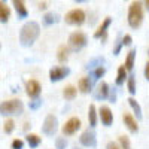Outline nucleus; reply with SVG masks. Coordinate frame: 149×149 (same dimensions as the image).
<instances>
[{
    "mask_svg": "<svg viewBox=\"0 0 149 149\" xmlns=\"http://www.w3.org/2000/svg\"><path fill=\"white\" fill-rule=\"evenodd\" d=\"M58 130V119L54 115H48L43 121V125H42V133L46 136H54Z\"/></svg>",
    "mask_w": 149,
    "mask_h": 149,
    "instance_id": "obj_8",
    "label": "nucleus"
},
{
    "mask_svg": "<svg viewBox=\"0 0 149 149\" xmlns=\"http://www.w3.org/2000/svg\"><path fill=\"white\" fill-rule=\"evenodd\" d=\"M106 149H122L118 143H115V142H109L107 145H106Z\"/></svg>",
    "mask_w": 149,
    "mask_h": 149,
    "instance_id": "obj_37",
    "label": "nucleus"
},
{
    "mask_svg": "<svg viewBox=\"0 0 149 149\" xmlns=\"http://www.w3.org/2000/svg\"><path fill=\"white\" fill-rule=\"evenodd\" d=\"M109 102H110V103H115V102H116V90H113V88H110Z\"/></svg>",
    "mask_w": 149,
    "mask_h": 149,
    "instance_id": "obj_36",
    "label": "nucleus"
},
{
    "mask_svg": "<svg viewBox=\"0 0 149 149\" xmlns=\"http://www.w3.org/2000/svg\"><path fill=\"white\" fill-rule=\"evenodd\" d=\"M122 122L124 125L128 128L130 133H137L139 131V122H137V118L131 113H122Z\"/></svg>",
    "mask_w": 149,
    "mask_h": 149,
    "instance_id": "obj_13",
    "label": "nucleus"
},
{
    "mask_svg": "<svg viewBox=\"0 0 149 149\" xmlns=\"http://www.w3.org/2000/svg\"><path fill=\"white\" fill-rule=\"evenodd\" d=\"M14 128H15V122H14V119H6L5 124H3V130H5V133H6V134H10L12 131H14Z\"/></svg>",
    "mask_w": 149,
    "mask_h": 149,
    "instance_id": "obj_30",
    "label": "nucleus"
},
{
    "mask_svg": "<svg viewBox=\"0 0 149 149\" xmlns=\"http://www.w3.org/2000/svg\"><path fill=\"white\" fill-rule=\"evenodd\" d=\"M40 34V26L36 21H29L19 31V42L22 46H31Z\"/></svg>",
    "mask_w": 149,
    "mask_h": 149,
    "instance_id": "obj_1",
    "label": "nucleus"
},
{
    "mask_svg": "<svg viewBox=\"0 0 149 149\" xmlns=\"http://www.w3.org/2000/svg\"><path fill=\"white\" fill-rule=\"evenodd\" d=\"M64 19H66V24H69V26H78L79 27L82 24H85L86 14L84 9H72L66 14Z\"/></svg>",
    "mask_w": 149,
    "mask_h": 149,
    "instance_id": "obj_5",
    "label": "nucleus"
},
{
    "mask_svg": "<svg viewBox=\"0 0 149 149\" xmlns=\"http://www.w3.org/2000/svg\"><path fill=\"white\" fill-rule=\"evenodd\" d=\"M94 88V82L90 76H84L78 81V91H81L82 94H88L91 93Z\"/></svg>",
    "mask_w": 149,
    "mask_h": 149,
    "instance_id": "obj_15",
    "label": "nucleus"
},
{
    "mask_svg": "<svg viewBox=\"0 0 149 149\" xmlns=\"http://www.w3.org/2000/svg\"><path fill=\"white\" fill-rule=\"evenodd\" d=\"M79 143L85 148H95L97 146V137H95V133L93 130H85L81 137H79Z\"/></svg>",
    "mask_w": 149,
    "mask_h": 149,
    "instance_id": "obj_10",
    "label": "nucleus"
},
{
    "mask_svg": "<svg viewBox=\"0 0 149 149\" xmlns=\"http://www.w3.org/2000/svg\"><path fill=\"white\" fill-rule=\"evenodd\" d=\"M145 18V9H143V3L139 2V0H134V2L128 6V26L131 29H139L143 22Z\"/></svg>",
    "mask_w": 149,
    "mask_h": 149,
    "instance_id": "obj_2",
    "label": "nucleus"
},
{
    "mask_svg": "<svg viewBox=\"0 0 149 149\" xmlns=\"http://www.w3.org/2000/svg\"><path fill=\"white\" fill-rule=\"evenodd\" d=\"M127 102H128L130 107H131V109H133V112H134V116L137 118V121H140V119L143 118V115H142V107H140V104L137 103V100H136L134 97H130Z\"/></svg>",
    "mask_w": 149,
    "mask_h": 149,
    "instance_id": "obj_20",
    "label": "nucleus"
},
{
    "mask_svg": "<svg viewBox=\"0 0 149 149\" xmlns=\"http://www.w3.org/2000/svg\"><path fill=\"white\" fill-rule=\"evenodd\" d=\"M70 74V69L67 66H55L49 70V79L51 82H60Z\"/></svg>",
    "mask_w": 149,
    "mask_h": 149,
    "instance_id": "obj_7",
    "label": "nucleus"
},
{
    "mask_svg": "<svg viewBox=\"0 0 149 149\" xmlns=\"http://www.w3.org/2000/svg\"><path fill=\"white\" fill-rule=\"evenodd\" d=\"M74 2H76V3H85L86 0H74Z\"/></svg>",
    "mask_w": 149,
    "mask_h": 149,
    "instance_id": "obj_40",
    "label": "nucleus"
},
{
    "mask_svg": "<svg viewBox=\"0 0 149 149\" xmlns=\"http://www.w3.org/2000/svg\"><path fill=\"white\" fill-rule=\"evenodd\" d=\"M94 93V98H97V100H106V98H109V94H110V86L109 84L106 82H102L98 84L95 86V90H93Z\"/></svg>",
    "mask_w": 149,
    "mask_h": 149,
    "instance_id": "obj_14",
    "label": "nucleus"
},
{
    "mask_svg": "<svg viewBox=\"0 0 149 149\" xmlns=\"http://www.w3.org/2000/svg\"><path fill=\"white\" fill-rule=\"evenodd\" d=\"M122 46H124L122 45V36H119L118 39H116V42H115V46H113V55H119Z\"/></svg>",
    "mask_w": 149,
    "mask_h": 149,
    "instance_id": "obj_33",
    "label": "nucleus"
},
{
    "mask_svg": "<svg viewBox=\"0 0 149 149\" xmlns=\"http://www.w3.org/2000/svg\"><path fill=\"white\" fill-rule=\"evenodd\" d=\"M125 85H127V90H128V93L131 95H134L136 93H137V84H136V76L134 74H128V79H127Z\"/></svg>",
    "mask_w": 149,
    "mask_h": 149,
    "instance_id": "obj_27",
    "label": "nucleus"
},
{
    "mask_svg": "<svg viewBox=\"0 0 149 149\" xmlns=\"http://www.w3.org/2000/svg\"><path fill=\"white\" fill-rule=\"evenodd\" d=\"M142 3H143V8L146 10H149V0H142Z\"/></svg>",
    "mask_w": 149,
    "mask_h": 149,
    "instance_id": "obj_39",
    "label": "nucleus"
},
{
    "mask_svg": "<svg viewBox=\"0 0 149 149\" xmlns=\"http://www.w3.org/2000/svg\"><path fill=\"white\" fill-rule=\"evenodd\" d=\"M134 61H136V49H130V51L127 52L125 61H124V66H125L128 73L134 69Z\"/></svg>",
    "mask_w": 149,
    "mask_h": 149,
    "instance_id": "obj_19",
    "label": "nucleus"
},
{
    "mask_svg": "<svg viewBox=\"0 0 149 149\" xmlns=\"http://www.w3.org/2000/svg\"><path fill=\"white\" fill-rule=\"evenodd\" d=\"M55 148L57 149H66L67 148V139L66 137H57L55 139Z\"/></svg>",
    "mask_w": 149,
    "mask_h": 149,
    "instance_id": "obj_32",
    "label": "nucleus"
},
{
    "mask_svg": "<svg viewBox=\"0 0 149 149\" xmlns=\"http://www.w3.org/2000/svg\"><path fill=\"white\" fill-rule=\"evenodd\" d=\"M98 119L102 121L104 127H110L113 124V113L109 106H100L98 107Z\"/></svg>",
    "mask_w": 149,
    "mask_h": 149,
    "instance_id": "obj_11",
    "label": "nucleus"
},
{
    "mask_svg": "<svg viewBox=\"0 0 149 149\" xmlns=\"http://www.w3.org/2000/svg\"><path fill=\"white\" fill-rule=\"evenodd\" d=\"M127 79H128V72H127V69H125V66H119L118 67V72H116V78H115V84H116V86H121V85H124L127 82Z\"/></svg>",
    "mask_w": 149,
    "mask_h": 149,
    "instance_id": "obj_17",
    "label": "nucleus"
},
{
    "mask_svg": "<svg viewBox=\"0 0 149 149\" xmlns=\"http://www.w3.org/2000/svg\"><path fill=\"white\" fill-rule=\"evenodd\" d=\"M88 122H90V127L91 128L97 127V122H98V109L94 104H90V109H88Z\"/></svg>",
    "mask_w": 149,
    "mask_h": 149,
    "instance_id": "obj_18",
    "label": "nucleus"
},
{
    "mask_svg": "<svg viewBox=\"0 0 149 149\" xmlns=\"http://www.w3.org/2000/svg\"><path fill=\"white\" fill-rule=\"evenodd\" d=\"M26 142L29 143V146H30V148H37V146H39V145L42 143V137H40V136H37V134L30 133V134H27Z\"/></svg>",
    "mask_w": 149,
    "mask_h": 149,
    "instance_id": "obj_26",
    "label": "nucleus"
},
{
    "mask_svg": "<svg viewBox=\"0 0 149 149\" xmlns=\"http://www.w3.org/2000/svg\"><path fill=\"white\" fill-rule=\"evenodd\" d=\"M76 95H78V88L73 86V85H67L63 90V97L66 98V100H74Z\"/></svg>",
    "mask_w": 149,
    "mask_h": 149,
    "instance_id": "obj_24",
    "label": "nucleus"
},
{
    "mask_svg": "<svg viewBox=\"0 0 149 149\" xmlns=\"http://www.w3.org/2000/svg\"><path fill=\"white\" fill-rule=\"evenodd\" d=\"M110 24H112V18L106 17L102 21L100 26H98V29L94 31V37H95V39H102V42H104L107 39V29L110 27Z\"/></svg>",
    "mask_w": 149,
    "mask_h": 149,
    "instance_id": "obj_12",
    "label": "nucleus"
},
{
    "mask_svg": "<svg viewBox=\"0 0 149 149\" xmlns=\"http://www.w3.org/2000/svg\"><path fill=\"white\" fill-rule=\"evenodd\" d=\"M42 21H43V26L49 27V26H52V24H57L60 21V17L57 14H54V12H48V14L43 15Z\"/></svg>",
    "mask_w": 149,
    "mask_h": 149,
    "instance_id": "obj_23",
    "label": "nucleus"
},
{
    "mask_svg": "<svg viewBox=\"0 0 149 149\" xmlns=\"http://www.w3.org/2000/svg\"><path fill=\"white\" fill-rule=\"evenodd\" d=\"M131 43H133V37L130 34H124L122 36V45L124 46H131Z\"/></svg>",
    "mask_w": 149,
    "mask_h": 149,
    "instance_id": "obj_35",
    "label": "nucleus"
},
{
    "mask_svg": "<svg viewBox=\"0 0 149 149\" xmlns=\"http://www.w3.org/2000/svg\"><path fill=\"white\" fill-rule=\"evenodd\" d=\"M82 127V122L79 118L76 116H72L70 119L66 121V124L63 125V128H61V131H63L64 136H73V134H76L78 130H81Z\"/></svg>",
    "mask_w": 149,
    "mask_h": 149,
    "instance_id": "obj_6",
    "label": "nucleus"
},
{
    "mask_svg": "<svg viewBox=\"0 0 149 149\" xmlns=\"http://www.w3.org/2000/svg\"><path fill=\"white\" fill-rule=\"evenodd\" d=\"M10 148H12V149H22V148H24V140H21V139H15V140H12Z\"/></svg>",
    "mask_w": 149,
    "mask_h": 149,
    "instance_id": "obj_34",
    "label": "nucleus"
},
{
    "mask_svg": "<svg viewBox=\"0 0 149 149\" xmlns=\"http://www.w3.org/2000/svg\"><path fill=\"white\" fill-rule=\"evenodd\" d=\"M73 149H81V148H78V146H74V148H73Z\"/></svg>",
    "mask_w": 149,
    "mask_h": 149,
    "instance_id": "obj_41",
    "label": "nucleus"
},
{
    "mask_svg": "<svg viewBox=\"0 0 149 149\" xmlns=\"http://www.w3.org/2000/svg\"><path fill=\"white\" fill-rule=\"evenodd\" d=\"M104 64V58L103 57H97V58H93L90 63H88V66H86V69L88 70H94V69H97V67H100V66H103Z\"/></svg>",
    "mask_w": 149,
    "mask_h": 149,
    "instance_id": "obj_28",
    "label": "nucleus"
},
{
    "mask_svg": "<svg viewBox=\"0 0 149 149\" xmlns=\"http://www.w3.org/2000/svg\"><path fill=\"white\" fill-rule=\"evenodd\" d=\"M143 73H145V78L149 81V61L145 64V70H143Z\"/></svg>",
    "mask_w": 149,
    "mask_h": 149,
    "instance_id": "obj_38",
    "label": "nucleus"
},
{
    "mask_svg": "<svg viewBox=\"0 0 149 149\" xmlns=\"http://www.w3.org/2000/svg\"><path fill=\"white\" fill-rule=\"evenodd\" d=\"M118 145L122 149H131V142L128 139V136H119L118 137Z\"/></svg>",
    "mask_w": 149,
    "mask_h": 149,
    "instance_id": "obj_29",
    "label": "nucleus"
},
{
    "mask_svg": "<svg viewBox=\"0 0 149 149\" xmlns=\"http://www.w3.org/2000/svg\"><path fill=\"white\" fill-rule=\"evenodd\" d=\"M86 43H88V37H86V34L84 31H73L69 36L67 46L70 48V51L78 52V51H81L82 48L86 46Z\"/></svg>",
    "mask_w": 149,
    "mask_h": 149,
    "instance_id": "obj_4",
    "label": "nucleus"
},
{
    "mask_svg": "<svg viewBox=\"0 0 149 149\" xmlns=\"http://www.w3.org/2000/svg\"><path fill=\"white\" fill-rule=\"evenodd\" d=\"M69 54H70V48L67 45H61L57 51V60L60 63H66L69 60Z\"/></svg>",
    "mask_w": 149,
    "mask_h": 149,
    "instance_id": "obj_21",
    "label": "nucleus"
},
{
    "mask_svg": "<svg viewBox=\"0 0 149 149\" xmlns=\"http://www.w3.org/2000/svg\"><path fill=\"white\" fill-rule=\"evenodd\" d=\"M24 112V104L19 98H10L0 103V115L3 116H18Z\"/></svg>",
    "mask_w": 149,
    "mask_h": 149,
    "instance_id": "obj_3",
    "label": "nucleus"
},
{
    "mask_svg": "<svg viewBox=\"0 0 149 149\" xmlns=\"http://www.w3.org/2000/svg\"><path fill=\"white\" fill-rule=\"evenodd\" d=\"M12 5H14V8L17 10L18 18L24 19V18L29 17V10H27V6H26V0H12Z\"/></svg>",
    "mask_w": 149,
    "mask_h": 149,
    "instance_id": "obj_16",
    "label": "nucleus"
},
{
    "mask_svg": "<svg viewBox=\"0 0 149 149\" xmlns=\"http://www.w3.org/2000/svg\"><path fill=\"white\" fill-rule=\"evenodd\" d=\"M148 54H149V51H148Z\"/></svg>",
    "mask_w": 149,
    "mask_h": 149,
    "instance_id": "obj_42",
    "label": "nucleus"
},
{
    "mask_svg": "<svg viewBox=\"0 0 149 149\" xmlns=\"http://www.w3.org/2000/svg\"><path fill=\"white\" fill-rule=\"evenodd\" d=\"M42 93V85L39 84V81H36V79H30L26 82V94L31 98H39Z\"/></svg>",
    "mask_w": 149,
    "mask_h": 149,
    "instance_id": "obj_9",
    "label": "nucleus"
},
{
    "mask_svg": "<svg viewBox=\"0 0 149 149\" xmlns=\"http://www.w3.org/2000/svg\"><path fill=\"white\" fill-rule=\"evenodd\" d=\"M104 73H106V67L104 66H100V67H97L94 70H90V78L93 79V82L95 84L97 81H100V78L104 76Z\"/></svg>",
    "mask_w": 149,
    "mask_h": 149,
    "instance_id": "obj_25",
    "label": "nucleus"
},
{
    "mask_svg": "<svg viewBox=\"0 0 149 149\" xmlns=\"http://www.w3.org/2000/svg\"><path fill=\"white\" fill-rule=\"evenodd\" d=\"M42 104H43V100H42V98H33V100L29 103V107H30V110H37Z\"/></svg>",
    "mask_w": 149,
    "mask_h": 149,
    "instance_id": "obj_31",
    "label": "nucleus"
},
{
    "mask_svg": "<svg viewBox=\"0 0 149 149\" xmlns=\"http://www.w3.org/2000/svg\"><path fill=\"white\" fill-rule=\"evenodd\" d=\"M10 18V9L9 6H6V3L3 0H0V22H8Z\"/></svg>",
    "mask_w": 149,
    "mask_h": 149,
    "instance_id": "obj_22",
    "label": "nucleus"
}]
</instances>
